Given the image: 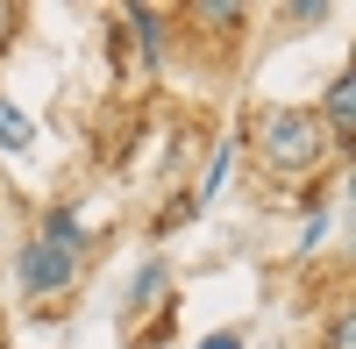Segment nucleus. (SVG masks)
<instances>
[{"instance_id": "nucleus-1", "label": "nucleus", "mask_w": 356, "mask_h": 349, "mask_svg": "<svg viewBox=\"0 0 356 349\" xmlns=\"http://www.w3.org/2000/svg\"><path fill=\"white\" fill-rule=\"evenodd\" d=\"M79 250H86V228H79V214L72 207H57L36 236L22 243V257H15V285L29 300H50V293H65V285L79 278Z\"/></svg>"}, {"instance_id": "nucleus-2", "label": "nucleus", "mask_w": 356, "mask_h": 349, "mask_svg": "<svg viewBox=\"0 0 356 349\" xmlns=\"http://www.w3.org/2000/svg\"><path fill=\"white\" fill-rule=\"evenodd\" d=\"M257 157L271 171H285V179H300V171H314L328 157V136H321V122L307 107H264L257 114Z\"/></svg>"}, {"instance_id": "nucleus-3", "label": "nucleus", "mask_w": 356, "mask_h": 349, "mask_svg": "<svg viewBox=\"0 0 356 349\" xmlns=\"http://www.w3.org/2000/svg\"><path fill=\"white\" fill-rule=\"evenodd\" d=\"M314 122H321V136H328V150H349L356 143V79L349 72L328 79V107H321Z\"/></svg>"}, {"instance_id": "nucleus-4", "label": "nucleus", "mask_w": 356, "mask_h": 349, "mask_svg": "<svg viewBox=\"0 0 356 349\" xmlns=\"http://www.w3.org/2000/svg\"><path fill=\"white\" fill-rule=\"evenodd\" d=\"M29 136H36V129H29V114H22L15 100H0V150H29Z\"/></svg>"}, {"instance_id": "nucleus-5", "label": "nucleus", "mask_w": 356, "mask_h": 349, "mask_svg": "<svg viewBox=\"0 0 356 349\" xmlns=\"http://www.w3.org/2000/svg\"><path fill=\"white\" fill-rule=\"evenodd\" d=\"M129 22H136V36H143V50L157 57V50H164V29H157V8H136Z\"/></svg>"}, {"instance_id": "nucleus-6", "label": "nucleus", "mask_w": 356, "mask_h": 349, "mask_svg": "<svg viewBox=\"0 0 356 349\" xmlns=\"http://www.w3.org/2000/svg\"><path fill=\"white\" fill-rule=\"evenodd\" d=\"M157 285H164V264H143V278L129 285V307H150V300H157Z\"/></svg>"}, {"instance_id": "nucleus-7", "label": "nucleus", "mask_w": 356, "mask_h": 349, "mask_svg": "<svg viewBox=\"0 0 356 349\" xmlns=\"http://www.w3.org/2000/svg\"><path fill=\"white\" fill-rule=\"evenodd\" d=\"M285 15H292V22H328V0H292Z\"/></svg>"}, {"instance_id": "nucleus-8", "label": "nucleus", "mask_w": 356, "mask_h": 349, "mask_svg": "<svg viewBox=\"0 0 356 349\" xmlns=\"http://www.w3.org/2000/svg\"><path fill=\"white\" fill-rule=\"evenodd\" d=\"M193 22H214V29H228V22H243V8H193Z\"/></svg>"}, {"instance_id": "nucleus-9", "label": "nucleus", "mask_w": 356, "mask_h": 349, "mask_svg": "<svg viewBox=\"0 0 356 349\" xmlns=\"http://www.w3.org/2000/svg\"><path fill=\"white\" fill-rule=\"evenodd\" d=\"M15 29H22V15L8 8V0H0V50H8V43H15Z\"/></svg>"}, {"instance_id": "nucleus-10", "label": "nucleus", "mask_w": 356, "mask_h": 349, "mask_svg": "<svg viewBox=\"0 0 356 349\" xmlns=\"http://www.w3.org/2000/svg\"><path fill=\"white\" fill-rule=\"evenodd\" d=\"M328 349H349V314H335V321H328Z\"/></svg>"}, {"instance_id": "nucleus-11", "label": "nucleus", "mask_w": 356, "mask_h": 349, "mask_svg": "<svg viewBox=\"0 0 356 349\" xmlns=\"http://www.w3.org/2000/svg\"><path fill=\"white\" fill-rule=\"evenodd\" d=\"M200 349H243V342H235V335H207Z\"/></svg>"}]
</instances>
